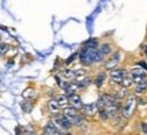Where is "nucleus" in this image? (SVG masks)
Listing matches in <instances>:
<instances>
[{"label": "nucleus", "mask_w": 147, "mask_h": 135, "mask_svg": "<svg viewBox=\"0 0 147 135\" xmlns=\"http://www.w3.org/2000/svg\"><path fill=\"white\" fill-rule=\"evenodd\" d=\"M134 92H135V96H142L147 92V81L144 82H140V83H136L135 85V89H134Z\"/></svg>", "instance_id": "nucleus-16"}, {"label": "nucleus", "mask_w": 147, "mask_h": 135, "mask_svg": "<svg viewBox=\"0 0 147 135\" xmlns=\"http://www.w3.org/2000/svg\"><path fill=\"white\" fill-rule=\"evenodd\" d=\"M140 130H142L143 134H147V123H144V121L140 123Z\"/></svg>", "instance_id": "nucleus-23"}, {"label": "nucleus", "mask_w": 147, "mask_h": 135, "mask_svg": "<svg viewBox=\"0 0 147 135\" xmlns=\"http://www.w3.org/2000/svg\"><path fill=\"white\" fill-rule=\"evenodd\" d=\"M110 94H113L117 100H120V101H123V100L127 96H128V88H124V86H121V85H117V88H113L110 89Z\"/></svg>", "instance_id": "nucleus-10"}, {"label": "nucleus", "mask_w": 147, "mask_h": 135, "mask_svg": "<svg viewBox=\"0 0 147 135\" xmlns=\"http://www.w3.org/2000/svg\"><path fill=\"white\" fill-rule=\"evenodd\" d=\"M44 134H47V135H60V134H63V132H61V130L53 123L52 120H49V121L47 123V126L44 127Z\"/></svg>", "instance_id": "nucleus-11"}, {"label": "nucleus", "mask_w": 147, "mask_h": 135, "mask_svg": "<svg viewBox=\"0 0 147 135\" xmlns=\"http://www.w3.org/2000/svg\"><path fill=\"white\" fill-rule=\"evenodd\" d=\"M143 49H144V55H146V57H147V45H144V47H143Z\"/></svg>", "instance_id": "nucleus-26"}, {"label": "nucleus", "mask_w": 147, "mask_h": 135, "mask_svg": "<svg viewBox=\"0 0 147 135\" xmlns=\"http://www.w3.org/2000/svg\"><path fill=\"white\" fill-rule=\"evenodd\" d=\"M125 74H127V71L124 70V68L115 67V68H112V70H109L108 77H109L110 83H112L113 86H117V85H120V83H121L123 78L125 77Z\"/></svg>", "instance_id": "nucleus-4"}, {"label": "nucleus", "mask_w": 147, "mask_h": 135, "mask_svg": "<svg viewBox=\"0 0 147 135\" xmlns=\"http://www.w3.org/2000/svg\"><path fill=\"white\" fill-rule=\"evenodd\" d=\"M120 62H121V53L119 52V51H116V52L113 51V53L108 56V60H105V62L102 63L101 66H102V68H104V70L109 71V70H112V68L119 67Z\"/></svg>", "instance_id": "nucleus-5"}, {"label": "nucleus", "mask_w": 147, "mask_h": 135, "mask_svg": "<svg viewBox=\"0 0 147 135\" xmlns=\"http://www.w3.org/2000/svg\"><path fill=\"white\" fill-rule=\"evenodd\" d=\"M61 77L65 78L67 81H74L75 79V70H72V68H64V70H61Z\"/></svg>", "instance_id": "nucleus-17"}, {"label": "nucleus", "mask_w": 147, "mask_h": 135, "mask_svg": "<svg viewBox=\"0 0 147 135\" xmlns=\"http://www.w3.org/2000/svg\"><path fill=\"white\" fill-rule=\"evenodd\" d=\"M68 104H69V107L75 108L76 111H80V109L83 108V100L80 97V94L72 93L68 96Z\"/></svg>", "instance_id": "nucleus-8"}, {"label": "nucleus", "mask_w": 147, "mask_h": 135, "mask_svg": "<svg viewBox=\"0 0 147 135\" xmlns=\"http://www.w3.org/2000/svg\"><path fill=\"white\" fill-rule=\"evenodd\" d=\"M138 66L143 67V68H144V70L147 71V62H146V60H140V62H138Z\"/></svg>", "instance_id": "nucleus-24"}, {"label": "nucleus", "mask_w": 147, "mask_h": 135, "mask_svg": "<svg viewBox=\"0 0 147 135\" xmlns=\"http://www.w3.org/2000/svg\"><path fill=\"white\" fill-rule=\"evenodd\" d=\"M121 86H124V88H131L132 85H134V81H132V78H131V75H129V73H127L125 74V77L123 78V81H121V83H120Z\"/></svg>", "instance_id": "nucleus-18"}, {"label": "nucleus", "mask_w": 147, "mask_h": 135, "mask_svg": "<svg viewBox=\"0 0 147 135\" xmlns=\"http://www.w3.org/2000/svg\"><path fill=\"white\" fill-rule=\"evenodd\" d=\"M98 49H100V52L104 55L105 57H108L109 55H112L113 53V45L110 44V42H108V41H105V42H101L100 45H98Z\"/></svg>", "instance_id": "nucleus-12"}, {"label": "nucleus", "mask_w": 147, "mask_h": 135, "mask_svg": "<svg viewBox=\"0 0 147 135\" xmlns=\"http://www.w3.org/2000/svg\"><path fill=\"white\" fill-rule=\"evenodd\" d=\"M84 117H95L98 115V108H97V102H89V104H83V108L79 111Z\"/></svg>", "instance_id": "nucleus-7"}, {"label": "nucleus", "mask_w": 147, "mask_h": 135, "mask_svg": "<svg viewBox=\"0 0 147 135\" xmlns=\"http://www.w3.org/2000/svg\"><path fill=\"white\" fill-rule=\"evenodd\" d=\"M51 120H52L53 123H55V124H56L59 128L61 130V132H63V134H67V132H69V131L74 128L72 124H71V121H69V120L67 119L63 113L53 115Z\"/></svg>", "instance_id": "nucleus-3"}, {"label": "nucleus", "mask_w": 147, "mask_h": 135, "mask_svg": "<svg viewBox=\"0 0 147 135\" xmlns=\"http://www.w3.org/2000/svg\"><path fill=\"white\" fill-rule=\"evenodd\" d=\"M79 85V89H80V92L82 90H86V89L89 88L90 85H93V78L90 77V75H87V77H84L83 79H80V81H76Z\"/></svg>", "instance_id": "nucleus-15"}, {"label": "nucleus", "mask_w": 147, "mask_h": 135, "mask_svg": "<svg viewBox=\"0 0 147 135\" xmlns=\"http://www.w3.org/2000/svg\"><path fill=\"white\" fill-rule=\"evenodd\" d=\"M5 48H7V45H1V49H0V52H5Z\"/></svg>", "instance_id": "nucleus-25"}, {"label": "nucleus", "mask_w": 147, "mask_h": 135, "mask_svg": "<svg viewBox=\"0 0 147 135\" xmlns=\"http://www.w3.org/2000/svg\"><path fill=\"white\" fill-rule=\"evenodd\" d=\"M129 75H131L132 81H134V85L147 81V71L143 67H140V66H136V67L131 68Z\"/></svg>", "instance_id": "nucleus-6"}, {"label": "nucleus", "mask_w": 147, "mask_h": 135, "mask_svg": "<svg viewBox=\"0 0 147 135\" xmlns=\"http://www.w3.org/2000/svg\"><path fill=\"white\" fill-rule=\"evenodd\" d=\"M136 97L134 94H128L125 98L123 100V105H121V115L125 120L131 119L134 113H135V109H136Z\"/></svg>", "instance_id": "nucleus-2"}, {"label": "nucleus", "mask_w": 147, "mask_h": 135, "mask_svg": "<svg viewBox=\"0 0 147 135\" xmlns=\"http://www.w3.org/2000/svg\"><path fill=\"white\" fill-rule=\"evenodd\" d=\"M78 59L79 63L84 66V67H91V66H97V64H102L105 62L106 57L100 52L98 48H90V47H83L79 49L78 52Z\"/></svg>", "instance_id": "nucleus-1"}, {"label": "nucleus", "mask_w": 147, "mask_h": 135, "mask_svg": "<svg viewBox=\"0 0 147 135\" xmlns=\"http://www.w3.org/2000/svg\"><path fill=\"white\" fill-rule=\"evenodd\" d=\"M100 45V41L97 38H89L87 41L83 42V47H90V48H98Z\"/></svg>", "instance_id": "nucleus-19"}, {"label": "nucleus", "mask_w": 147, "mask_h": 135, "mask_svg": "<svg viewBox=\"0 0 147 135\" xmlns=\"http://www.w3.org/2000/svg\"><path fill=\"white\" fill-rule=\"evenodd\" d=\"M48 111H49V113L53 116V115L61 113V107L57 104V101L55 98H51L48 101Z\"/></svg>", "instance_id": "nucleus-13"}, {"label": "nucleus", "mask_w": 147, "mask_h": 135, "mask_svg": "<svg viewBox=\"0 0 147 135\" xmlns=\"http://www.w3.org/2000/svg\"><path fill=\"white\" fill-rule=\"evenodd\" d=\"M76 59H78V53H74V55H71V56H69L68 59L64 62V64H65V66H69V64H71V63H74Z\"/></svg>", "instance_id": "nucleus-22"}, {"label": "nucleus", "mask_w": 147, "mask_h": 135, "mask_svg": "<svg viewBox=\"0 0 147 135\" xmlns=\"http://www.w3.org/2000/svg\"><path fill=\"white\" fill-rule=\"evenodd\" d=\"M36 90L34 89H26L25 92H23V97L25 98H33V97H36Z\"/></svg>", "instance_id": "nucleus-21"}, {"label": "nucleus", "mask_w": 147, "mask_h": 135, "mask_svg": "<svg viewBox=\"0 0 147 135\" xmlns=\"http://www.w3.org/2000/svg\"><path fill=\"white\" fill-rule=\"evenodd\" d=\"M22 109H23V112H26V113H29V112H32V109H33V102L30 101V100H27L26 101H23L21 104Z\"/></svg>", "instance_id": "nucleus-20"}, {"label": "nucleus", "mask_w": 147, "mask_h": 135, "mask_svg": "<svg viewBox=\"0 0 147 135\" xmlns=\"http://www.w3.org/2000/svg\"><path fill=\"white\" fill-rule=\"evenodd\" d=\"M55 100L57 101V104L61 107V109L65 108V107H68V96L65 93H61V94H56L55 96Z\"/></svg>", "instance_id": "nucleus-14"}, {"label": "nucleus", "mask_w": 147, "mask_h": 135, "mask_svg": "<svg viewBox=\"0 0 147 135\" xmlns=\"http://www.w3.org/2000/svg\"><path fill=\"white\" fill-rule=\"evenodd\" d=\"M106 70H100L98 73L95 74L94 79H93V83L95 85V88L97 89H102L104 88V85L106 82V78H108V74L105 73Z\"/></svg>", "instance_id": "nucleus-9"}]
</instances>
